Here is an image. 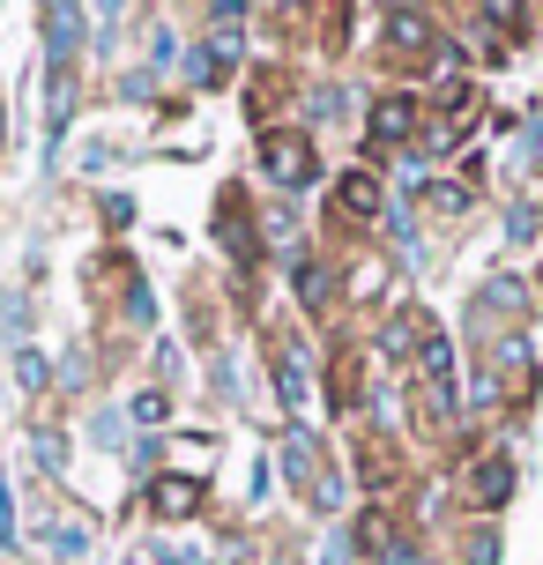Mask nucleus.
<instances>
[{
  "label": "nucleus",
  "instance_id": "8",
  "mask_svg": "<svg viewBox=\"0 0 543 565\" xmlns=\"http://www.w3.org/2000/svg\"><path fill=\"white\" fill-rule=\"evenodd\" d=\"M521 312V306H529V282H521V276H499V282H491V290H485V298H477V312Z\"/></svg>",
  "mask_w": 543,
  "mask_h": 565
},
{
  "label": "nucleus",
  "instance_id": "6",
  "mask_svg": "<svg viewBox=\"0 0 543 565\" xmlns=\"http://www.w3.org/2000/svg\"><path fill=\"white\" fill-rule=\"evenodd\" d=\"M387 45L417 53V45H432V23L417 15V8H387Z\"/></svg>",
  "mask_w": 543,
  "mask_h": 565
},
{
  "label": "nucleus",
  "instance_id": "9",
  "mask_svg": "<svg viewBox=\"0 0 543 565\" xmlns=\"http://www.w3.org/2000/svg\"><path fill=\"white\" fill-rule=\"evenodd\" d=\"M507 491H514V469H507V461H485V469H477V499H485V507H507Z\"/></svg>",
  "mask_w": 543,
  "mask_h": 565
},
{
  "label": "nucleus",
  "instance_id": "7",
  "mask_svg": "<svg viewBox=\"0 0 543 565\" xmlns=\"http://www.w3.org/2000/svg\"><path fill=\"white\" fill-rule=\"evenodd\" d=\"M336 201H343V216H372L380 209V179L372 171H350L343 186H336Z\"/></svg>",
  "mask_w": 543,
  "mask_h": 565
},
{
  "label": "nucleus",
  "instance_id": "17",
  "mask_svg": "<svg viewBox=\"0 0 543 565\" xmlns=\"http://www.w3.org/2000/svg\"><path fill=\"white\" fill-rule=\"evenodd\" d=\"M38 461H45L53 477H60V469H67V454H60V439H53V431H38Z\"/></svg>",
  "mask_w": 543,
  "mask_h": 565
},
{
  "label": "nucleus",
  "instance_id": "16",
  "mask_svg": "<svg viewBox=\"0 0 543 565\" xmlns=\"http://www.w3.org/2000/svg\"><path fill=\"white\" fill-rule=\"evenodd\" d=\"M157 565H201L194 543H157Z\"/></svg>",
  "mask_w": 543,
  "mask_h": 565
},
{
  "label": "nucleus",
  "instance_id": "3",
  "mask_svg": "<svg viewBox=\"0 0 543 565\" xmlns=\"http://www.w3.org/2000/svg\"><path fill=\"white\" fill-rule=\"evenodd\" d=\"M194 507H201V483L194 477H157V483H149V513H157V521H187Z\"/></svg>",
  "mask_w": 543,
  "mask_h": 565
},
{
  "label": "nucleus",
  "instance_id": "13",
  "mask_svg": "<svg viewBox=\"0 0 543 565\" xmlns=\"http://www.w3.org/2000/svg\"><path fill=\"white\" fill-rule=\"evenodd\" d=\"M425 201L439 209V216H461V209H469V194H461V186H425Z\"/></svg>",
  "mask_w": 543,
  "mask_h": 565
},
{
  "label": "nucleus",
  "instance_id": "14",
  "mask_svg": "<svg viewBox=\"0 0 543 565\" xmlns=\"http://www.w3.org/2000/svg\"><path fill=\"white\" fill-rule=\"evenodd\" d=\"M45 543H53L60 558H83V551H89V536H83V529H53V536H45Z\"/></svg>",
  "mask_w": 543,
  "mask_h": 565
},
{
  "label": "nucleus",
  "instance_id": "11",
  "mask_svg": "<svg viewBox=\"0 0 543 565\" xmlns=\"http://www.w3.org/2000/svg\"><path fill=\"white\" fill-rule=\"evenodd\" d=\"M8 372H15V387H23V395H38V387H45V380H53V372H45V358H38V350H15V358H8Z\"/></svg>",
  "mask_w": 543,
  "mask_h": 565
},
{
  "label": "nucleus",
  "instance_id": "10",
  "mask_svg": "<svg viewBox=\"0 0 543 565\" xmlns=\"http://www.w3.org/2000/svg\"><path fill=\"white\" fill-rule=\"evenodd\" d=\"M45 30H53V60L75 53V30H83V15L75 8H45Z\"/></svg>",
  "mask_w": 543,
  "mask_h": 565
},
{
  "label": "nucleus",
  "instance_id": "12",
  "mask_svg": "<svg viewBox=\"0 0 543 565\" xmlns=\"http://www.w3.org/2000/svg\"><path fill=\"white\" fill-rule=\"evenodd\" d=\"M298 298L306 306H328V268L320 260H298Z\"/></svg>",
  "mask_w": 543,
  "mask_h": 565
},
{
  "label": "nucleus",
  "instance_id": "18",
  "mask_svg": "<svg viewBox=\"0 0 543 565\" xmlns=\"http://www.w3.org/2000/svg\"><path fill=\"white\" fill-rule=\"evenodd\" d=\"M8 536H15V507H8V477H0V551H8Z\"/></svg>",
  "mask_w": 543,
  "mask_h": 565
},
{
  "label": "nucleus",
  "instance_id": "15",
  "mask_svg": "<svg viewBox=\"0 0 543 565\" xmlns=\"http://www.w3.org/2000/svg\"><path fill=\"white\" fill-rule=\"evenodd\" d=\"M135 417H142V424H164V417H172V402H164V395H135Z\"/></svg>",
  "mask_w": 543,
  "mask_h": 565
},
{
  "label": "nucleus",
  "instance_id": "4",
  "mask_svg": "<svg viewBox=\"0 0 543 565\" xmlns=\"http://www.w3.org/2000/svg\"><path fill=\"white\" fill-rule=\"evenodd\" d=\"M409 127H417V97H380L365 119L372 141H409Z\"/></svg>",
  "mask_w": 543,
  "mask_h": 565
},
{
  "label": "nucleus",
  "instance_id": "1",
  "mask_svg": "<svg viewBox=\"0 0 543 565\" xmlns=\"http://www.w3.org/2000/svg\"><path fill=\"white\" fill-rule=\"evenodd\" d=\"M260 164H268L276 186H313L320 179V157L306 135H260Z\"/></svg>",
  "mask_w": 543,
  "mask_h": 565
},
{
  "label": "nucleus",
  "instance_id": "5",
  "mask_svg": "<svg viewBox=\"0 0 543 565\" xmlns=\"http://www.w3.org/2000/svg\"><path fill=\"white\" fill-rule=\"evenodd\" d=\"M306 395H313L306 358H298V350H276V402H284V409H306Z\"/></svg>",
  "mask_w": 543,
  "mask_h": 565
},
{
  "label": "nucleus",
  "instance_id": "2",
  "mask_svg": "<svg viewBox=\"0 0 543 565\" xmlns=\"http://www.w3.org/2000/svg\"><path fill=\"white\" fill-rule=\"evenodd\" d=\"M417 395H425V409H455V350H447V335H432L425 328V350H417Z\"/></svg>",
  "mask_w": 543,
  "mask_h": 565
}]
</instances>
